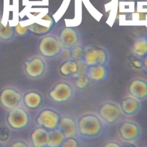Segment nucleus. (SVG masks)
<instances>
[{
	"instance_id": "f257e3e1",
	"label": "nucleus",
	"mask_w": 147,
	"mask_h": 147,
	"mask_svg": "<svg viewBox=\"0 0 147 147\" xmlns=\"http://www.w3.org/2000/svg\"><path fill=\"white\" fill-rule=\"evenodd\" d=\"M77 131L82 136L93 137L99 133L102 124L99 118L95 114H86L81 116L76 122Z\"/></svg>"
},
{
	"instance_id": "f03ea898",
	"label": "nucleus",
	"mask_w": 147,
	"mask_h": 147,
	"mask_svg": "<svg viewBox=\"0 0 147 147\" xmlns=\"http://www.w3.org/2000/svg\"><path fill=\"white\" fill-rule=\"evenodd\" d=\"M61 48L58 39L51 35L42 37L38 44L39 52L46 57H52L56 56L60 53Z\"/></svg>"
},
{
	"instance_id": "7ed1b4c3",
	"label": "nucleus",
	"mask_w": 147,
	"mask_h": 147,
	"mask_svg": "<svg viewBox=\"0 0 147 147\" xmlns=\"http://www.w3.org/2000/svg\"><path fill=\"white\" fill-rule=\"evenodd\" d=\"M7 122L13 129H22L28 124L29 116L24 109L17 106L10 109L7 115Z\"/></svg>"
},
{
	"instance_id": "20e7f679",
	"label": "nucleus",
	"mask_w": 147,
	"mask_h": 147,
	"mask_svg": "<svg viewBox=\"0 0 147 147\" xmlns=\"http://www.w3.org/2000/svg\"><path fill=\"white\" fill-rule=\"evenodd\" d=\"M99 117L105 122L110 123L116 122L122 115V110L119 106L111 102L101 104L98 108Z\"/></svg>"
},
{
	"instance_id": "39448f33",
	"label": "nucleus",
	"mask_w": 147,
	"mask_h": 147,
	"mask_svg": "<svg viewBox=\"0 0 147 147\" xmlns=\"http://www.w3.org/2000/svg\"><path fill=\"white\" fill-rule=\"evenodd\" d=\"M59 119V115L56 111L46 109L39 113L36 118V123L44 129L52 130L57 127Z\"/></svg>"
},
{
	"instance_id": "423d86ee",
	"label": "nucleus",
	"mask_w": 147,
	"mask_h": 147,
	"mask_svg": "<svg viewBox=\"0 0 147 147\" xmlns=\"http://www.w3.org/2000/svg\"><path fill=\"white\" fill-rule=\"evenodd\" d=\"M107 60L105 51L97 47H91L85 49L82 61L87 67L95 65H103Z\"/></svg>"
},
{
	"instance_id": "0eeeda50",
	"label": "nucleus",
	"mask_w": 147,
	"mask_h": 147,
	"mask_svg": "<svg viewBox=\"0 0 147 147\" xmlns=\"http://www.w3.org/2000/svg\"><path fill=\"white\" fill-rule=\"evenodd\" d=\"M50 97L57 102H63L68 100L73 94L71 86L66 82H59L50 91Z\"/></svg>"
},
{
	"instance_id": "6e6552de",
	"label": "nucleus",
	"mask_w": 147,
	"mask_h": 147,
	"mask_svg": "<svg viewBox=\"0 0 147 147\" xmlns=\"http://www.w3.org/2000/svg\"><path fill=\"white\" fill-rule=\"evenodd\" d=\"M58 40L62 48L70 49L75 46L78 40L76 30L71 27L63 28L58 33Z\"/></svg>"
},
{
	"instance_id": "1a4fd4ad",
	"label": "nucleus",
	"mask_w": 147,
	"mask_h": 147,
	"mask_svg": "<svg viewBox=\"0 0 147 147\" xmlns=\"http://www.w3.org/2000/svg\"><path fill=\"white\" fill-rule=\"evenodd\" d=\"M21 99V94L12 88H6L0 92V102L5 108L12 109L18 106Z\"/></svg>"
},
{
	"instance_id": "9d476101",
	"label": "nucleus",
	"mask_w": 147,
	"mask_h": 147,
	"mask_svg": "<svg viewBox=\"0 0 147 147\" xmlns=\"http://www.w3.org/2000/svg\"><path fill=\"white\" fill-rule=\"evenodd\" d=\"M118 133L123 140L130 141L135 140L138 137L140 133V128L135 123L126 121L119 125Z\"/></svg>"
},
{
	"instance_id": "9b49d317",
	"label": "nucleus",
	"mask_w": 147,
	"mask_h": 147,
	"mask_svg": "<svg viewBox=\"0 0 147 147\" xmlns=\"http://www.w3.org/2000/svg\"><path fill=\"white\" fill-rule=\"evenodd\" d=\"M25 71L32 78H37L41 76L45 70V63L39 57H34L29 60L24 62Z\"/></svg>"
},
{
	"instance_id": "f8f14e48",
	"label": "nucleus",
	"mask_w": 147,
	"mask_h": 147,
	"mask_svg": "<svg viewBox=\"0 0 147 147\" xmlns=\"http://www.w3.org/2000/svg\"><path fill=\"white\" fill-rule=\"evenodd\" d=\"M127 91L137 99H145L147 97V82L141 79H134L129 83Z\"/></svg>"
},
{
	"instance_id": "ddd939ff",
	"label": "nucleus",
	"mask_w": 147,
	"mask_h": 147,
	"mask_svg": "<svg viewBox=\"0 0 147 147\" xmlns=\"http://www.w3.org/2000/svg\"><path fill=\"white\" fill-rule=\"evenodd\" d=\"M57 127L65 138L72 137L77 132L76 122L73 118L70 117L65 116L60 118Z\"/></svg>"
},
{
	"instance_id": "4468645a",
	"label": "nucleus",
	"mask_w": 147,
	"mask_h": 147,
	"mask_svg": "<svg viewBox=\"0 0 147 147\" xmlns=\"http://www.w3.org/2000/svg\"><path fill=\"white\" fill-rule=\"evenodd\" d=\"M31 138L34 147H44L47 145L48 131L43 127H37L32 131Z\"/></svg>"
},
{
	"instance_id": "2eb2a0df",
	"label": "nucleus",
	"mask_w": 147,
	"mask_h": 147,
	"mask_svg": "<svg viewBox=\"0 0 147 147\" xmlns=\"http://www.w3.org/2000/svg\"><path fill=\"white\" fill-rule=\"evenodd\" d=\"M86 74L91 80L100 82L104 80L107 75V69L103 65H95L87 67Z\"/></svg>"
},
{
	"instance_id": "dca6fc26",
	"label": "nucleus",
	"mask_w": 147,
	"mask_h": 147,
	"mask_svg": "<svg viewBox=\"0 0 147 147\" xmlns=\"http://www.w3.org/2000/svg\"><path fill=\"white\" fill-rule=\"evenodd\" d=\"M78 70V62L73 59H67L59 67V72L64 76H71L76 78Z\"/></svg>"
},
{
	"instance_id": "f3484780",
	"label": "nucleus",
	"mask_w": 147,
	"mask_h": 147,
	"mask_svg": "<svg viewBox=\"0 0 147 147\" xmlns=\"http://www.w3.org/2000/svg\"><path fill=\"white\" fill-rule=\"evenodd\" d=\"M120 108L122 113L131 115L135 113L139 108V102L138 99L132 97H126L120 102Z\"/></svg>"
},
{
	"instance_id": "a211bd4d",
	"label": "nucleus",
	"mask_w": 147,
	"mask_h": 147,
	"mask_svg": "<svg viewBox=\"0 0 147 147\" xmlns=\"http://www.w3.org/2000/svg\"><path fill=\"white\" fill-rule=\"evenodd\" d=\"M65 137L63 133L58 129H54L48 131V140L47 146L48 147H60Z\"/></svg>"
},
{
	"instance_id": "6ab92c4d",
	"label": "nucleus",
	"mask_w": 147,
	"mask_h": 147,
	"mask_svg": "<svg viewBox=\"0 0 147 147\" xmlns=\"http://www.w3.org/2000/svg\"><path fill=\"white\" fill-rule=\"evenodd\" d=\"M23 100L27 107L31 109H35L38 107L41 103L42 96L36 92L30 91L24 94Z\"/></svg>"
},
{
	"instance_id": "aec40b11",
	"label": "nucleus",
	"mask_w": 147,
	"mask_h": 147,
	"mask_svg": "<svg viewBox=\"0 0 147 147\" xmlns=\"http://www.w3.org/2000/svg\"><path fill=\"white\" fill-rule=\"evenodd\" d=\"M133 52L139 57H144L147 54V38H140L133 45Z\"/></svg>"
},
{
	"instance_id": "412c9836",
	"label": "nucleus",
	"mask_w": 147,
	"mask_h": 147,
	"mask_svg": "<svg viewBox=\"0 0 147 147\" xmlns=\"http://www.w3.org/2000/svg\"><path fill=\"white\" fill-rule=\"evenodd\" d=\"M85 52V49L83 47L76 45L71 49H70L69 54L70 59L77 61L82 60Z\"/></svg>"
},
{
	"instance_id": "4be33fe9",
	"label": "nucleus",
	"mask_w": 147,
	"mask_h": 147,
	"mask_svg": "<svg viewBox=\"0 0 147 147\" xmlns=\"http://www.w3.org/2000/svg\"><path fill=\"white\" fill-rule=\"evenodd\" d=\"M14 31L9 23L5 26L0 21V39L2 40H9L13 38Z\"/></svg>"
},
{
	"instance_id": "5701e85b",
	"label": "nucleus",
	"mask_w": 147,
	"mask_h": 147,
	"mask_svg": "<svg viewBox=\"0 0 147 147\" xmlns=\"http://www.w3.org/2000/svg\"><path fill=\"white\" fill-rule=\"evenodd\" d=\"M52 28L51 26H43L42 24L39 23H33L29 26H28V29L31 32L36 34H44L48 33L50 29Z\"/></svg>"
},
{
	"instance_id": "b1692460",
	"label": "nucleus",
	"mask_w": 147,
	"mask_h": 147,
	"mask_svg": "<svg viewBox=\"0 0 147 147\" xmlns=\"http://www.w3.org/2000/svg\"><path fill=\"white\" fill-rule=\"evenodd\" d=\"M89 83L88 77L85 75L80 76L75 78L74 85L78 88H84Z\"/></svg>"
},
{
	"instance_id": "393cba45",
	"label": "nucleus",
	"mask_w": 147,
	"mask_h": 147,
	"mask_svg": "<svg viewBox=\"0 0 147 147\" xmlns=\"http://www.w3.org/2000/svg\"><path fill=\"white\" fill-rule=\"evenodd\" d=\"M60 147H78L77 141L72 137L65 138Z\"/></svg>"
},
{
	"instance_id": "a878e982",
	"label": "nucleus",
	"mask_w": 147,
	"mask_h": 147,
	"mask_svg": "<svg viewBox=\"0 0 147 147\" xmlns=\"http://www.w3.org/2000/svg\"><path fill=\"white\" fill-rule=\"evenodd\" d=\"M10 132L9 129L4 126H0V141H5L7 140L9 137Z\"/></svg>"
},
{
	"instance_id": "bb28decb",
	"label": "nucleus",
	"mask_w": 147,
	"mask_h": 147,
	"mask_svg": "<svg viewBox=\"0 0 147 147\" xmlns=\"http://www.w3.org/2000/svg\"><path fill=\"white\" fill-rule=\"evenodd\" d=\"M16 32L18 34L21 36H24L27 33V32L28 30V26L26 27H21L20 24H18L16 27H15Z\"/></svg>"
},
{
	"instance_id": "cd10ccee",
	"label": "nucleus",
	"mask_w": 147,
	"mask_h": 147,
	"mask_svg": "<svg viewBox=\"0 0 147 147\" xmlns=\"http://www.w3.org/2000/svg\"><path fill=\"white\" fill-rule=\"evenodd\" d=\"M10 147H29L27 143L22 141H16L14 142Z\"/></svg>"
},
{
	"instance_id": "c85d7f7f",
	"label": "nucleus",
	"mask_w": 147,
	"mask_h": 147,
	"mask_svg": "<svg viewBox=\"0 0 147 147\" xmlns=\"http://www.w3.org/2000/svg\"><path fill=\"white\" fill-rule=\"evenodd\" d=\"M102 147H122V146L118 142L110 141L104 144Z\"/></svg>"
},
{
	"instance_id": "c756f323",
	"label": "nucleus",
	"mask_w": 147,
	"mask_h": 147,
	"mask_svg": "<svg viewBox=\"0 0 147 147\" xmlns=\"http://www.w3.org/2000/svg\"><path fill=\"white\" fill-rule=\"evenodd\" d=\"M133 65L137 68H141L143 67L142 61H141L138 60H134L132 61Z\"/></svg>"
},
{
	"instance_id": "7c9ffc66",
	"label": "nucleus",
	"mask_w": 147,
	"mask_h": 147,
	"mask_svg": "<svg viewBox=\"0 0 147 147\" xmlns=\"http://www.w3.org/2000/svg\"><path fill=\"white\" fill-rule=\"evenodd\" d=\"M142 65L144 69L147 71V54L144 57L142 61Z\"/></svg>"
},
{
	"instance_id": "2f4dec72",
	"label": "nucleus",
	"mask_w": 147,
	"mask_h": 147,
	"mask_svg": "<svg viewBox=\"0 0 147 147\" xmlns=\"http://www.w3.org/2000/svg\"><path fill=\"white\" fill-rule=\"evenodd\" d=\"M127 147H136V146L133 144H130Z\"/></svg>"
},
{
	"instance_id": "473e14b6",
	"label": "nucleus",
	"mask_w": 147,
	"mask_h": 147,
	"mask_svg": "<svg viewBox=\"0 0 147 147\" xmlns=\"http://www.w3.org/2000/svg\"><path fill=\"white\" fill-rule=\"evenodd\" d=\"M145 147H147V146H145Z\"/></svg>"
}]
</instances>
